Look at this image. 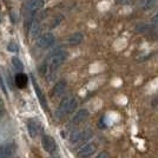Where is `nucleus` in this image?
<instances>
[{"label":"nucleus","mask_w":158,"mask_h":158,"mask_svg":"<svg viewBox=\"0 0 158 158\" xmlns=\"http://www.w3.org/2000/svg\"><path fill=\"white\" fill-rule=\"evenodd\" d=\"M77 107V99L74 98L73 96H69L63 98V100L60 102L59 106L56 111V117L57 118H63L67 114L72 113Z\"/></svg>","instance_id":"f03ea898"},{"label":"nucleus","mask_w":158,"mask_h":158,"mask_svg":"<svg viewBox=\"0 0 158 158\" xmlns=\"http://www.w3.org/2000/svg\"><path fill=\"white\" fill-rule=\"evenodd\" d=\"M0 21H1V19H0Z\"/></svg>","instance_id":"393cba45"},{"label":"nucleus","mask_w":158,"mask_h":158,"mask_svg":"<svg viewBox=\"0 0 158 158\" xmlns=\"http://www.w3.org/2000/svg\"><path fill=\"white\" fill-rule=\"evenodd\" d=\"M54 44V35L52 33H45L37 40V46L39 48H48Z\"/></svg>","instance_id":"7ed1b4c3"},{"label":"nucleus","mask_w":158,"mask_h":158,"mask_svg":"<svg viewBox=\"0 0 158 158\" xmlns=\"http://www.w3.org/2000/svg\"><path fill=\"white\" fill-rule=\"evenodd\" d=\"M97 158H109V156H107L106 152H100L98 156H97Z\"/></svg>","instance_id":"aec40b11"},{"label":"nucleus","mask_w":158,"mask_h":158,"mask_svg":"<svg viewBox=\"0 0 158 158\" xmlns=\"http://www.w3.org/2000/svg\"><path fill=\"white\" fill-rule=\"evenodd\" d=\"M32 83H33V87H34V90H35V93H37V96H38V99H39L40 104H41V106L44 107V110H47V109H48V106H47L45 96H44V93L41 92L39 85L37 84V80L34 79V77H33V76H32Z\"/></svg>","instance_id":"6e6552de"},{"label":"nucleus","mask_w":158,"mask_h":158,"mask_svg":"<svg viewBox=\"0 0 158 158\" xmlns=\"http://www.w3.org/2000/svg\"><path fill=\"white\" fill-rule=\"evenodd\" d=\"M66 57H67V53L64 51V50H54L46 59V63H45V71H46V74H52L53 72H56L58 69L60 67V65L65 61Z\"/></svg>","instance_id":"f257e3e1"},{"label":"nucleus","mask_w":158,"mask_h":158,"mask_svg":"<svg viewBox=\"0 0 158 158\" xmlns=\"http://www.w3.org/2000/svg\"><path fill=\"white\" fill-rule=\"evenodd\" d=\"M122 1H124V0H117V2H122Z\"/></svg>","instance_id":"5701e85b"},{"label":"nucleus","mask_w":158,"mask_h":158,"mask_svg":"<svg viewBox=\"0 0 158 158\" xmlns=\"http://www.w3.org/2000/svg\"><path fill=\"white\" fill-rule=\"evenodd\" d=\"M14 81H15V85L18 86L19 89H24V87H26L27 83H28V77H27L25 73L19 72L15 76Z\"/></svg>","instance_id":"9b49d317"},{"label":"nucleus","mask_w":158,"mask_h":158,"mask_svg":"<svg viewBox=\"0 0 158 158\" xmlns=\"http://www.w3.org/2000/svg\"><path fill=\"white\" fill-rule=\"evenodd\" d=\"M40 33V25L38 21H33L30 27V34H31V38L32 39H37L38 35Z\"/></svg>","instance_id":"4468645a"},{"label":"nucleus","mask_w":158,"mask_h":158,"mask_svg":"<svg viewBox=\"0 0 158 158\" xmlns=\"http://www.w3.org/2000/svg\"><path fill=\"white\" fill-rule=\"evenodd\" d=\"M12 65H13L17 70H19V71H23V70H24V64L21 63V60H20L18 57H13V58H12Z\"/></svg>","instance_id":"f3484780"},{"label":"nucleus","mask_w":158,"mask_h":158,"mask_svg":"<svg viewBox=\"0 0 158 158\" xmlns=\"http://www.w3.org/2000/svg\"><path fill=\"white\" fill-rule=\"evenodd\" d=\"M41 7V0H28L27 11L30 14H34Z\"/></svg>","instance_id":"ddd939ff"},{"label":"nucleus","mask_w":158,"mask_h":158,"mask_svg":"<svg viewBox=\"0 0 158 158\" xmlns=\"http://www.w3.org/2000/svg\"><path fill=\"white\" fill-rule=\"evenodd\" d=\"M89 111L86 110V109H80L76 114H74V117H73L72 122L73 124H80V123H83V122H85L87 117H89Z\"/></svg>","instance_id":"1a4fd4ad"},{"label":"nucleus","mask_w":158,"mask_h":158,"mask_svg":"<svg viewBox=\"0 0 158 158\" xmlns=\"http://www.w3.org/2000/svg\"><path fill=\"white\" fill-rule=\"evenodd\" d=\"M27 130H28L30 136H31L32 138H35V137L38 136V133L41 132L43 127H41V125H40L37 120H34V119H30V120L27 122Z\"/></svg>","instance_id":"39448f33"},{"label":"nucleus","mask_w":158,"mask_h":158,"mask_svg":"<svg viewBox=\"0 0 158 158\" xmlns=\"http://www.w3.org/2000/svg\"><path fill=\"white\" fill-rule=\"evenodd\" d=\"M80 136H81V131H73L70 135V142L72 144H79L80 140Z\"/></svg>","instance_id":"dca6fc26"},{"label":"nucleus","mask_w":158,"mask_h":158,"mask_svg":"<svg viewBox=\"0 0 158 158\" xmlns=\"http://www.w3.org/2000/svg\"><path fill=\"white\" fill-rule=\"evenodd\" d=\"M41 145H43L44 150L47 152H50V153L54 152L56 149H57V144H56L54 139H53L51 136H47V135L43 136V138H41Z\"/></svg>","instance_id":"20e7f679"},{"label":"nucleus","mask_w":158,"mask_h":158,"mask_svg":"<svg viewBox=\"0 0 158 158\" xmlns=\"http://www.w3.org/2000/svg\"><path fill=\"white\" fill-rule=\"evenodd\" d=\"M148 1H149V2H150V1H153V0H148Z\"/></svg>","instance_id":"b1692460"},{"label":"nucleus","mask_w":158,"mask_h":158,"mask_svg":"<svg viewBox=\"0 0 158 158\" xmlns=\"http://www.w3.org/2000/svg\"><path fill=\"white\" fill-rule=\"evenodd\" d=\"M2 111H4V103H2V100L0 99V114L2 113Z\"/></svg>","instance_id":"4be33fe9"},{"label":"nucleus","mask_w":158,"mask_h":158,"mask_svg":"<svg viewBox=\"0 0 158 158\" xmlns=\"http://www.w3.org/2000/svg\"><path fill=\"white\" fill-rule=\"evenodd\" d=\"M152 24H158V12H157V14L152 18Z\"/></svg>","instance_id":"412c9836"},{"label":"nucleus","mask_w":158,"mask_h":158,"mask_svg":"<svg viewBox=\"0 0 158 158\" xmlns=\"http://www.w3.org/2000/svg\"><path fill=\"white\" fill-rule=\"evenodd\" d=\"M15 153V146L13 144L0 145V158H11Z\"/></svg>","instance_id":"0eeeda50"},{"label":"nucleus","mask_w":158,"mask_h":158,"mask_svg":"<svg viewBox=\"0 0 158 158\" xmlns=\"http://www.w3.org/2000/svg\"><path fill=\"white\" fill-rule=\"evenodd\" d=\"M96 151H97V146L93 144V143H85V144L79 149L78 155L80 157H90Z\"/></svg>","instance_id":"423d86ee"},{"label":"nucleus","mask_w":158,"mask_h":158,"mask_svg":"<svg viewBox=\"0 0 158 158\" xmlns=\"http://www.w3.org/2000/svg\"><path fill=\"white\" fill-rule=\"evenodd\" d=\"M7 50L10 51V52H18V45L13 43V41H11L8 45H7Z\"/></svg>","instance_id":"a211bd4d"},{"label":"nucleus","mask_w":158,"mask_h":158,"mask_svg":"<svg viewBox=\"0 0 158 158\" xmlns=\"http://www.w3.org/2000/svg\"><path fill=\"white\" fill-rule=\"evenodd\" d=\"M92 131L91 130H89V129H86L84 131H81V136H80V140H79V144L80 143H86L89 139L92 138Z\"/></svg>","instance_id":"2eb2a0df"},{"label":"nucleus","mask_w":158,"mask_h":158,"mask_svg":"<svg viewBox=\"0 0 158 158\" xmlns=\"http://www.w3.org/2000/svg\"><path fill=\"white\" fill-rule=\"evenodd\" d=\"M0 86H1V90H2V92L5 93V96H7L6 87H5V84H4V80H2V77H1V74H0Z\"/></svg>","instance_id":"6ab92c4d"},{"label":"nucleus","mask_w":158,"mask_h":158,"mask_svg":"<svg viewBox=\"0 0 158 158\" xmlns=\"http://www.w3.org/2000/svg\"><path fill=\"white\" fill-rule=\"evenodd\" d=\"M66 86H67V84H66L65 80H59V81L54 85V87H53V91H52L53 97H60L63 93L65 92Z\"/></svg>","instance_id":"9d476101"},{"label":"nucleus","mask_w":158,"mask_h":158,"mask_svg":"<svg viewBox=\"0 0 158 158\" xmlns=\"http://www.w3.org/2000/svg\"><path fill=\"white\" fill-rule=\"evenodd\" d=\"M83 39H84L83 33L76 32V33H73L72 35H70V37H69L67 43H69L70 45H72V46H76V45H79V44L83 41Z\"/></svg>","instance_id":"f8f14e48"}]
</instances>
